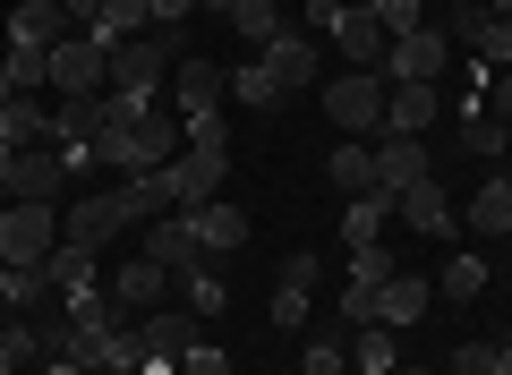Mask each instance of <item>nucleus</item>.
I'll return each instance as SVG.
<instances>
[{"label":"nucleus","mask_w":512,"mask_h":375,"mask_svg":"<svg viewBox=\"0 0 512 375\" xmlns=\"http://www.w3.org/2000/svg\"><path fill=\"white\" fill-rule=\"evenodd\" d=\"M94 154H103V171H120V179L163 171V162H180V120H163V111H128V120H103Z\"/></svg>","instance_id":"nucleus-1"},{"label":"nucleus","mask_w":512,"mask_h":375,"mask_svg":"<svg viewBox=\"0 0 512 375\" xmlns=\"http://www.w3.org/2000/svg\"><path fill=\"white\" fill-rule=\"evenodd\" d=\"M180 52H188V43L171 35V26H154V35L120 43V52H111V94H120V103H137V111H154V94L171 86V69H180Z\"/></svg>","instance_id":"nucleus-2"},{"label":"nucleus","mask_w":512,"mask_h":375,"mask_svg":"<svg viewBox=\"0 0 512 375\" xmlns=\"http://www.w3.org/2000/svg\"><path fill=\"white\" fill-rule=\"evenodd\" d=\"M308 26H316V43H333V52L350 60V69H376L384 60V26L367 18L359 0H308Z\"/></svg>","instance_id":"nucleus-3"},{"label":"nucleus","mask_w":512,"mask_h":375,"mask_svg":"<svg viewBox=\"0 0 512 375\" xmlns=\"http://www.w3.org/2000/svg\"><path fill=\"white\" fill-rule=\"evenodd\" d=\"M444 69H453V35H444L436 18H427L419 35H393V43H384V60H376L384 86H436Z\"/></svg>","instance_id":"nucleus-4"},{"label":"nucleus","mask_w":512,"mask_h":375,"mask_svg":"<svg viewBox=\"0 0 512 375\" xmlns=\"http://www.w3.org/2000/svg\"><path fill=\"white\" fill-rule=\"evenodd\" d=\"M325 120L342 137H384V77L376 69H342L325 86Z\"/></svg>","instance_id":"nucleus-5"},{"label":"nucleus","mask_w":512,"mask_h":375,"mask_svg":"<svg viewBox=\"0 0 512 375\" xmlns=\"http://www.w3.org/2000/svg\"><path fill=\"white\" fill-rule=\"evenodd\" d=\"M60 248V214L52 205H0V265H43Z\"/></svg>","instance_id":"nucleus-6"},{"label":"nucleus","mask_w":512,"mask_h":375,"mask_svg":"<svg viewBox=\"0 0 512 375\" xmlns=\"http://www.w3.org/2000/svg\"><path fill=\"white\" fill-rule=\"evenodd\" d=\"M69 94H111V52L86 26L69 43H52V103H69Z\"/></svg>","instance_id":"nucleus-7"},{"label":"nucleus","mask_w":512,"mask_h":375,"mask_svg":"<svg viewBox=\"0 0 512 375\" xmlns=\"http://www.w3.org/2000/svg\"><path fill=\"white\" fill-rule=\"evenodd\" d=\"M171 171V205L180 214H197V205L222 197V179H231V154H205V145H180V162H163Z\"/></svg>","instance_id":"nucleus-8"},{"label":"nucleus","mask_w":512,"mask_h":375,"mask_svg":"<svg viewBox=\"0 0 512 375\" xmlns=\"http://www.w3.org/2000/svg\"><path fill=\"white\" fill-rule=\"evenodd\" d=\"M256 60L274 69V86H282V94H299V86H316V69H325V43H316L308 26H282V35L265 43Z\"/></svg>","instance_id":"nucleus-9"},{"label":"nucleus","mask_w":512,"mask_h":375,"mask_svg":"<svg viewBox=\"0 0 512 375\" xmlns=\"http://www.w3.org/2000/svg\"><path fill=\"white\" fill-rule=\"evenodd\" d=\"M60 188H69V162H60V145H26L18 171H9V197H18V205H60Z\"/></svg>","instance_id":"nucleus-10"},{"label":"nucleus","mask_w":512,"mask_h":375,"mask_svg":"<svg viewBox=\"0 0 512 375\" xmlns=\"http://www.w3.org/2000/svg\"><path fill=\"white\" fill-rule=\"evenodd\" d=\"M171 94H180V111H222V103H231V69H222V60H205V52H180Z\"/></svg>","instance_id":"nucleus-11"},{"label":"nucleus","mask_w":512,"mask_h":375,"mask_svg":"<svg viewBox=\"0 0 512 375\" xmlns=\"http://www.w3.org/2000/svg\"><path fill=\"white\" fill-rule=\"evenodd\" d=\"M77 26H69V9H60V0H18V9H9V43H18V52H52V43H69Z\"/></svg>","instance_id":"nucleus-12"},{"label":"nucleus","mask_w":512,"mask_h":375,"mask_svg":"<svg viewBox=\"0 0 512 375\" xmlns=\"http://www.w3.org/2000/svg\"><path fill=\"white\" fill-rule=\"evenodd\" d=\"M436 120H444L436 86H384V137H427Z\"/></svg>","instance_id":"nucleus-13"},{"label":"nucleus","mask_w":512,"mask_h":375,"mask_svg":"<svg viewBox=\"0 0 512 375\" xmlns=\"http://www.w3.org/2000/svg\"><path fill=\"white\" fill-rule=\"evenodd\" d=\"M427 171H436V162H427V137H376V188H384V197L419 188Z\"/></svg>","instance_id":"nucleus-14"},{"label":"nucleus","mask_w":512,"mask_h":375,"mask_svg":"<svg viewBox=\"0 0 512 375\" xmlns=\"http://www.w3.org/2000/svg\"><path fill=\"white\" fill-rule=\"evenodd\" d=\"M402 231H419V239H453V188H444L436 171H427L419 188H402Z\"/></svg>","instance_id":"nucleus-15"},{"label":"nucleus","mask_w":512,"mask_h":375,"mask_svg":"<svg viewBox=\"0 0 512 375\" xmlns=\"http://www.w3.org/2000/svg\"><path fill=\"white\" fill-rule=\"evenodd\" d=\"M188 239H197V256H231V248H248V214L231 197H214V205L188 214Z\"/></svg>","instance_id":"nucleus-16"},{"label":"nucleus","mask_w":512,"mask_h":375,"mask_svg":"<svg viewBox=\"0 0 512 375\" xmlns=\"http://www.w3.org/2000/svg\"><path fill=\"white\" fill-rule=\"evenodd\" d=\"M180 350H188V316H146L137 324V367L146 375H180Z\"/></svg>","instance_id":"nucleus-17"},{"label":"nucleus","mask_w":512,"mask_h":375,"mask_svg":"<svg viewBox=\"0 0 512 375\" xmlns=\"http://www.w3.org/2000/svg\"><path fill=\"white\" fill-rule=\"evenodd\" d=\"M0 145H52V94H9L0 103Z\"/></svg>","instance_id":"nucleus-18"},{"label":"nucleus","mask_w":512,"mask_h":375,"mask_svg":"<svg viewBox=\"0 0 512 375\" xmlns=\"http://www.w3.org/2000/svg\"><path fill=\"white\" fill-rule=\"evenodd\" d=\"M103 290H111V299H120V307H137V316H154V307H163V290H171V273L154 265V256H128V265L111 273Z\"/></svg>","instance_id":"nucleus-19"},{"label":"nucleus","mask_w":512,"mask_h":375,"mask_svg":"<svg viewBox=\"0 0 512 375\" xmlns=\"http://www.w3.org/2000/svg\"><path fill=\"white\" fill-rule=\"evenodd\" d=\"M103 52H120V43H137V35H154V0H103L94 9V26H86Z\"/></svg>","instance_id":"nucleus-20"},{"label":"nucleus","mask_w":512,"mask_h":375,"mask_svg":"<svg viewBox=\"0 0 512 375\" xmlns=\"http://www.w3.org/2000/svg\"><path fill=\"white\" fill-rule=\"evenodd\" d=\"M146 256H154L163 273L205 265V256H197V239H188V214H154V222H146Z\"/></svg>","instance_id":"nucleus-21"},{"label":"nucleus","mask_w":512,"mask_h":375,"mask_svg":"<svg viewBox=\"0 0 512 375\" xmlns=\"http://www.w3.org/2000/svg\"><path fill=\"white\" fill-rule=\"evenodd\" d=\"M427 299H436V282H419V273H393V282L376 290V324H393V333H402V324L427 316Z\"/></svg>","instance_id":"nucleus-22"},{"label":"nucleus","mask_w":512,"mask_h":375,"mask_svg":"<svg viewBox=\"0 0 512 375\" xmlns=\"http://www.w3.org/2000/svg\"><path fill=\"white\" fill-rule=\"evenodd\" d=\"M325 179L342 188V197H367V188H376V145L342 137V145H333V162H325Z\"/></svg>","instance_id":"nucleus-23"},{"label":"nucleus","mask_w":512,"mask_h":375,"mask_svg":"<svg viewBox=\"0 0 512 375\" xmlns=\"http://www.w3.org/2000/svg\"><path fill=\"white\" fill-rule=\"evenodd\" d=\"M461 214H470V231H478V239H504V231H512V179H504V171L478 179V197L461 205Z\"/></svg>","instance_id":"nucleus-24"},{"label":"nucleus","mask_w":512,"mask_h":375,"mask_svg":"<svg viewBox=\"0 0 512 375\" xmlns=\"http://www.w3.org/2000/svg\"><path fill=\"white\" fill-rule=\"evenodd\" d=\"M393 205H402V197H384V188L350 197V214H342V248H376V239H384V222H393Z\"/></svg>","instance_id":"nucleus-25"},{"label":"nucleus","mask_w":512,"mask_h":375,"mask_svg":"<svg viewBox=\"0 0 512 375\" xmlns=\"http://www.w3.org/2000/svg\"><path fill=\"white\" fill-rule=\"evenodd\" d=\"M214 18L231 26L239 43H256V52H265V43H274L282 26H291V18H282V9H274V0H231V9H214Z\"/></svg>","instance_id":"nucleus-26"},{"label":"nucleus","mask_w":512,"mask_h":375,"mask_svg":"<svg viewBox=\"0 0 512 375\" xmlns=\"http://www.w3.org/2000/svg\"><path fill=\"white\" fill-rule=\"evenodd\" d=\"M504 145H512V128L495 120L487 103H461V154H478V162H495V154H504Z\"/></svg>","instance_id":"nucleus-27"},{"label":"nucleus","mask_w":512,"mask_h":375,"mask_svg":"<svg viewBox=\"0 0 512 375\" xmlns=\"http://www.w3.org/2000/svg\"><path fill=\"white\" fill-rule=\"evenodd\" d=\"M350 375H393V324H350Z\"/></svg>","instance_id":"nucleus-28"},{"label":"nucleus","mask_w":512,"mask_h":375,"mask_svg":"<svg viewBox=\"0 0 512 375\" xmlns=\"http://www.w3.org/2000/svg\"><path fill=\"white\" fill-rule=\"evenodd\" d=\"M231 103H248V111H282L291 94L274 86V69H265V60H239V69H231Z\"/></svg>","instance_id":"nucleus-29"},{"label":"nucleus","mask_w":512,"mask_h":375,"mask_svg":"<svg viewBox=\"0 0 512 375\" xmlns=\"http://www.w3.org/2000/svg\"><path fill=\"white\" fill-rule=\"evenodd\" d=\"M171 282H180L188 316H222V307H231V282H222L214 265H188V273H171Z\"/></svg>","instance_id":"nucleus-30"},{"label":"nucleus","mask_w":512,"mask_h":375,"mask_svg":"<svg viewBox=\"0 0 512 375\" xmlns=\"http://www.w3.org/2000/svg\"><path fill=\"white\" fill-rule=\"evenodd\" d=\"M43 273H52V290H60V299H69V290H86V282H103V273H94V248H69V239H60V248L43 256Z\"/></svg>","instance_id":"nucleus-31"},{"label":"nucleus","mask_w":512,"mask_h":375,"mask_svg":"<svg viewBox=\"0 0 512 375\" xmlns=\"http://www.w3.org/2000/svg\"><path fill=\"white\" fill-rule=\"evenodd\" d=\"M436 290H444V299H461V307H470L478 290H487V256H444V273H436Z\"/></svg>","instance_id":"nucleus-32"},{"label":"nucleus","mask_w":512,"mask_h":375,"mask_svg":"<svg viewBox=\"0 0 512 375\" xmlns=\"http://www.w3.org/2000/svg\"><path fill=\"white\" fill-rule=\"evenodd\" d=\"M180 145H205V154H231V111H180Z\"/></svg>","instance_id":"nucleus-33"},{"label":"nucleus","mask_w":512,"mask_h":375,"mask_svg":"<svg viewBox=\"0 0 512 375\" xmlns=\"http://www.w3.org/2000/svg\"><path fill=\"white\" fill-rule=\"evenodd\" d=\"M359 9L384 26V43H393V35H419V26H427V0H359Z\"/></svg>","instance_id":"nucleus-34"},{"label":"nucleus","mask_w":512,"mask_h":375,"mask_svg":"<svg viewBox=\"0 0 512 375\" xmlns=\"http://www.w3.org/2000/svg\"><path fill=\"white\" fill-rule=\"evenodd\" d=\"M393 273H402V265H393V248H384V239H376V248H350V282H359V290H384Z\"/></svg>","instance_id":"nucleus-35"},{"label":"nucleus","mask_w":512,"mask_h":375,"mask_svg":"<svg viewBox=\"0 0 512 375\" xmlns=\"http://www.w3.org/2000/svg\"><path fill=\"white\" fill-rule=\"evenodd\" d=\"M470 52H478V69H512V18H487L470 35Z\"/></svg>","instance_id":"nucleus-36"},{"label":"nucleus","mask_w":512,"mask_h":375,"mask_svg":"<svg viewBox=\"0 0 512 375\" xmlns=\"http://www.w3.org/2000/svg\"><path fill=\"white\" fill-rule=\"evenodd\" d=\"M265 316H274L282 333H299V324L316 316V290H291V282H274V307H265Z\"/></svg>","instance_id":"nucleus-37"},{"label":"nucleus","mask_w":512,"mask_h":375,"mask_svg":"<svg viewBox=\"0 0 512 375\" xmlns=\"http://www.w3.org/2000/svg\"><path fill=\"white\" fill-rule=\"evenodd\" d=\"M274 282H291V290H316V282H325V256H316V248H291Z\"/></svg>","instance_id":"nucleus-38"},{"label":"nucleus","mask_w":512,"mask_h":375,"mask_svg":"<svg viewBox=\"0 0 512 375\" xmlns=\"http://www.w3.org/2000/svg\"><path fill=\"white\" fill-rule=\"evenodd\" d=\"M299 375H350V350H342V341H308Z\"/></svg>","instance_id":"nucleus-39"},{"label":"nucleus","mask_w":512,"mask_h":375,"mask_svg":"<svg viewBox=\"0 0 512 375\" xmlns=\"http://www.w3.org/2000/svg\"><path fill=\"white\" fill-rule=\"evenodd\" d=\"M495 350H504V341H461V350H453V375H495Z\"/></svg>","instance_id":"nucleus-40"},{"label":"nucleus","mask_w":512,"mask_h":375,"mask_svg":"<svg viewBox=\"0 0 512 375\" xmlns=\"http://www.w3.org/2000/svg\"><path fill=\"white\" fill-rule=\"evenodd\" d=\"M180 375H231V358L205 350V341H188V350H180Z\"/></svg>","instance_id":"nucleus-41"},{"label":"nucleus","mask_w":512,"mask_h":375,"mask_svg":"<svg viewBox=\"0 0 512 375\" xmlns=\"http://www.w3.org/2000/svg\"><path fill=\"white\" fill-rule=\"evenodd\" d=\"M487 111L512 128V69H487Z\"/></svg>","instance_id":"nucleus-42"},{"label":"nucleus","mask_w":512,"mask_h":375,"mask_svg":"<svg viewBox=\"0 0 512 375\" xmlns=\"http://www.w3.org/2000/svg\"><path fill=\"white\" fill-rule=\"evenodd\" d=\"M197 9H205V0H154V26H171V35H180V26L197 18Z\"/></svg>","instance_id":"nucleus-43"},{"label":"nucleus","mask_w":512,"mask_h":375,"mask_svg":"<svg viewBox=\"0 0 512 375\" xmlns=\"http://www.w3.org/2000/svg\"><path fill=\"white\" fill-rule=\"evenodd\" d=\"M60 9H69V26H94V9H103V0H60Z\"/></svg>","instance_id":"nucleus-44"},{"label":"nucleus","mask_w":512,"mask_h":375,"mask_svg":"<svg viewBox=\"0 0 512 375\" xmlns=\"http://www.w3.org/2000/svg\"><path fill=\"white\" fill-rule=\"evenodd\" d=\"M35 375H86V367H77V358H43Z\"/></svg>","instance_id":"nucleus-45"},{"label":"nucleus","mask_w":512,"mask_h":375,"mask_svg":"<svg viewBox=\"0 0 512 375\" xmlns=\"http://www.w3.org/2000/svg\"><path fill=\"white\" fill-rule=\"evenodd\" d=\"M9 171H18V145H0V197H9Z\"/></svg>","instance_id":"nucleus-46"},{"label":"nucleus","mask_w":512,"mask_h":375,"mask_svg":"<svg viewBox=\"0 0 512 375\" xmlns=\"http://www.w3.org/2000/svg\"><path fill=\"white\" fill-rule=\"evenodd\" d=\"M9 94H18V77H9V52H0V103H9Z\"/></svg>","instance_id":"nucleus-47"},{"label":"nucleus","mask_w":512,"mask_h":375,"mask_svg":"<svg viewBox=\"0 0 512 375\" xmlns=\"http://www.w3.org/2000/svg\"><path fill=\"white\" fill-rule=\"evenodd\" d=\"M9 282H18V265H0V307H9Z\"/></svg>","instance_id":"nucleus-48"},{"label":"nucleus","mask_w":512,"mask_h":375,"mask_svg":"<svg viewBox=\"0 0 512 375\" xmlns=\"http://www.w3.org/2000/svg\"><path fill=\"white\" fill-rule=\"evenodd\" d=\"M393 375H436V367H393Z\"/></svg>","instance_id":"nucleus-49"},{"label":"nucleus","mask_w":512,"mask_h":375,"mask_svg":"<svg viewBox=\"0 0 512 375\" xmlns=\"http://www.w3.org/2000/svg\"><path fill=\"white\" fill-rule=\"evenodd\" d=\"M205 9H231V0H205Z\"/></svg>","instance_id":"nucleus-50"},{"label":"nucleus","mask_w":512,"mask_h":375,"mask_svg":"<svg viewBox=\"0 0 512 375\" xmlns=\"http://www.w3.org/2000/svg\"><path fill=\"white\" fill-rule=\"evenodd\" d=\"M120 375H146V367H120Z\"/></svg>","instance_id":"nucleus-51"}]
</instances>
